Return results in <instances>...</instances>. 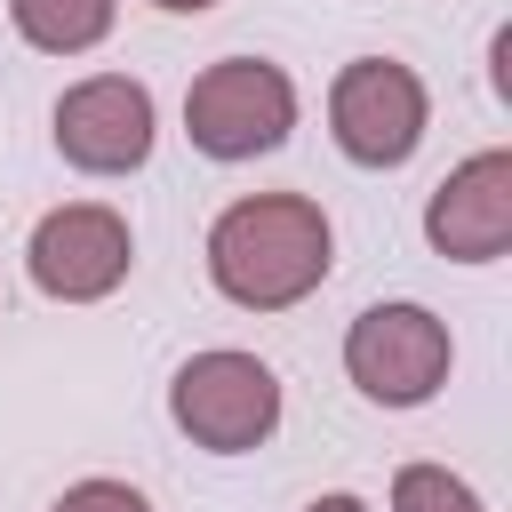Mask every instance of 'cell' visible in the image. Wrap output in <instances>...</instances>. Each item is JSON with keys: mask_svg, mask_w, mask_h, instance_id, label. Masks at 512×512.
Wrapping results in <instances>:
<instances>
[{"mask_svg": "<svg viewBox=\"0 0 512 512\" xmlns=\"http://www.w3.org/2000/svg\"><path fill=\"white\" fill-rule=\"evenodd\" d=\"M336 264L328 208L304 192H248L208 224V280L240 312H288L304 304Z\"/></svg>", "mask_w": 512, "mask_h": 512, "instance_id": "6da1fadb", "label": "cell"}, {"mask_svg": "<svg viewBox=\"0 0 512 512\" xmlns=\"http://www.w3.org/2000/svg\"><path fill=\"white\" fill-rule=\"evenodd\" d=\"M168 416L192 448L208 456H248L280 432V376L256 360V352H192L176 376H168Z\"/></svg>", "mask_w": 512, "mask_h": 512, "instance_id": "7a4b0ae2", "label": "cell"}, {"mask_svg": "<svg viewBox=\"0 0 512 512\" xmlns=\"http://www.w3.org/2000/svg\"><path fill=\"white\" fill-rule=\"evenodd\" d=\"M296 128V80L264 56H216L184 88V136L208 160H256L280 152Z\"/></svg>", "mask_w": 512, "mask_h": 512, "instance_id": "3957f363", "label": "cell"}, {"mask_svg": "<svg viewBox=\"0 0 512 512\" xmlns=\"http://www.w3.org/2000/svg\"><path fill=\"white\" fill-rule=\"evenodd\" d=\"M424 128H432V96H424V80L400 56H352L328 80V136H336V152L352 168L416 160Z\"/></svg>", "mask_w": 512, "mask_h": 512, "instance_id": "277c9868", "label": "cell"}, {"mask_svg": "<svg viewBox=\"0 0 512 512\" xmlns=\"http://www.w3.org/2000/svg\"><path fill=\"white\" fill-rule=\"evenodd\" d=\"M456 368L448 320L424 304H368L344 328V376L360 384V400L376 408H424Z\"/></svg>", "mask_w": 512, "mask_h": 512, "instance_id": "5b68a950", "label": "cell"}, {"mask_svg": "<svg viewBox=\"0 0 512 512\" xmlns=\"http://www.w3.org/2000/svg\"><path fill=\"white\" fill-rule=\"evenodd\" d=\"M128 264H136V232H128V216L104 208V200H64V208H48V216L32 224V240H24V272H32V288L56 296V304H104V296L128 280Z\"/></svg>", "mask_w": 512, "mask_h": 512, "instance_id": "8992f818", "label": "cell"}, {"mask_svg": "<svg viewBox=\"0 0 512 512\" xmlns=\"http://www.w3.org/2000/svg\"><path fill=\"white\" fill-rule=\"evenodd\" d=\"M152 136H160L152 88L128 80V72H88V80H72L56 96V152L80 176H128V168H144Z\"/></svg>", "mask_w": 512, "mask_h": 512, "instance_id": "52a82bcc", "label": "cell"}, {"mask_svg": "<svg viewBox=\"0 0 512 512\" xmlns=\"http://www.w3.org/2000/svg\"><path fill=\"white\" fill-rule=\"evenodd\" d=\"M424 240L448 264H496L512 248V152L488 144L472 160H456L432 200H424Z\"/></svg>", "mask_w": 512, "mask_h": 512, "instance_id": "ba28073f", "label": "cell"}, {"mask_svg": "<svg viewBox=\"0 0 512 512\" xmlns=\"http://www.w3.org/2000/svg\"><path fill=\"white\" fill-rule=\"evenodd\" d=\"M8 24L40 56H88L120 24V0H8Z\"/></svg>", "mask_w": 512, "mask_h": 512, "instance_id": "9c48e42d", "label": "cell"}, {"mask_svg": "<svg viewBox=\"0 0 512 512\" xmlns=\"http://www.w3.org/2000/svg\"><path fill=\"white\" fill-rule=\"evenodd\" d=\"M392 512H488L472 480H456L448 464H400L392 472Z\"/></svg>", "mask_w": 512, "mask_h": 512, "instance_id": "30bf717a", "label": "cell"}, {"mask_svg": "<svg viewBox=\"0 0 512 512\" xmlns=\"http://www.w3.org/2000/svg\"><path fill=\"white\" fill-rule=\"evenodd\" d=\"M48 512H152V504H144V488H128V480H72Z\"/></svg>", "mask_w": 512, "mask_h": 512, "instance_id": "8fae6325", "label": "cell"}, {"mask_svg": "<svg viewBox=\"0 0 512 512\" xmlns=\"http://www.w3.org/2000/svg\"><path fill=\"white\" fill-rule=\"evenodd\" d=\"M304 512H368V504H360V496H352V488H328V496H312V504H304Z\"/></svg>", "mask_w": 512, "mask_h": 512, "instance_id": "7c38bea8", "label": "cell"}, {"mask_svg": "<svg viewBox=\"0 0 512 512\" xmlns=\"http://www.w3.org/2000/svg\"><path fill=\"white\" fill-rule=\"evenodd\" d=\"M152 8H168V16H208L216 0H152Z\"/></svg>", "mask_w": 512, "mask_h": 512, "instance_id": "4fadbf2b", "label": "cell"}]
</instances>
